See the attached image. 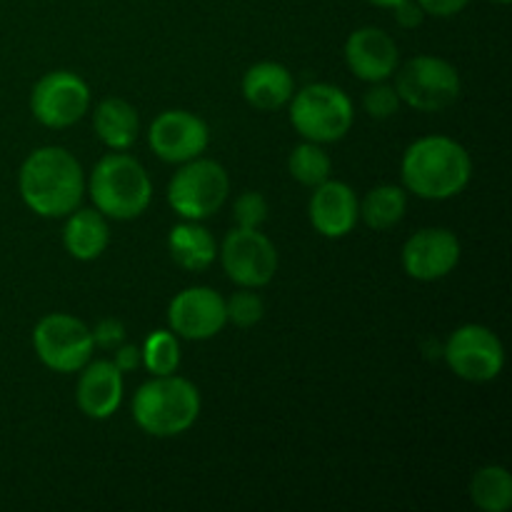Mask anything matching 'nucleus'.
Returning a JSON list of instances; mask_svg holds the SVG:
<instances>
[{"instance_id":"nucleus-26","label":"nucleus","mask_w":512,"mask_h":512,"mask_svg":"<svg viewBox=\"0 0 512 512\" xmlns=\"http://www.w3.org/2000/svg\"><path fill=\"white\" fill-rule=\"evenodd\" d=\"M225 315H228V320H233L238 328H253V325H258L265 315L263 298H260L258 293H253V288L240 290L233 298L225 300Z\"/></svg>"},{"instance_id":"nucleus-18","label":"nucleus","mask_w":512,"mask_h":512,"mask_svg":"<svg viewBox=\"0 0 512 512\" xmlns=\"http://www.w3.org/2000/svg\"><path fill=\"white\" fill-rule=\"evenodd\" d=\"M295 93V80L285 65L265 63L248 68L243 78V95L255 110H278L285 103H290Z\"/></svg>"},{"instance_id":"nucleus-24","label":"nucleus","mask_w":512,"mask_h":512,"mask_svg":"<svg viewBox=\"0 0 512 512\" xmlns=\"http://www.w3.org/2000/svg\"><path fill=\"white\" fill-rule=\"evenodd\" d=\"M288 168H290V175H293L300 185L318 188L320 183H325V180L330 178L333 163H330V155L325 153L318 143L305 140L303 145H298V148L290 153Z\"/></svg>"},{"instance_id":"nucleus-4","label":"nucleus","mask_w":512,"mask_h":512,"mask_svg":"<svg viewBox=\"0 0 512 512\" xmlns=\"http://www.w3.org/2000/svg\"><path fill=\"white\" fill-rule=\"evenodd\" d=\"M90 198L95 210L105 218L133 220L148 210L153 185L138 160L123 153H110L93 168Z\"/></svg>"},{"instance_id":"nucleus-2","label":"nucleus","mask_w":512,"mask_h":512,"mask_svg":"<svg viewBox=\"0 0 512 512\" xmlns=\"http://www.w3.org/2000/svg\"><path fill=\"white\" fill-rule=\"evenodd\" d=\"M473 178L468 150L445 135L420 138L403 155V183L423 200H448L463 193Z\"/></svg>"},{"instance_id":"nucleus-30","label":"nucleus","mask_w":512,"mask_h":512,"mask_svg":"<svg viewBox=\"0 0 512 512\" xmlns=\"http://www.w3.org/2000/svg\"><path fill=\"white\" fill-rule=\"evenodd\" d=\"M395 20H398L400 28H418L425 18V10L420 8L418 0H403L400 5H395Z\"/></svg>"},{"instance_id":"nucleus-28","label":"nucleus","mask_w":512,"mask_h":512,"mask_svg":"<svg viewBox=\"0 0 512 512\" xmlns=\"http://www.w3.org/2000/svg\"><path fill=\"white\" fill-rule=\"evenodd\" d=\"M363 105H365V113H368L370 118L388 120L400 110V98L398 93H395L393 85L378 83L365 93Z\"/></svg>"},{"instance_id":"nucleus-6","label":"nucleus","mask_w":512,"mask_h":512,"mask_svg":"<svg viewBox=\"0 0 512 512\" xmlns=\"http://www.w3.org/2000/svg\"><path fill=\"white\" fill-rule=\"evenodd\" d=\"M228 193L230 180L223 165L208 158H193L170 180L168 203L180 218L198 223L218 213Z\"/></svg>"},{"instance_id":"nucleus-5","label":"nucleus","mask_w":512,"mask_h":512,"mask_svg":"<svg viewBox=\"0 0 512 512\" xmlns=\"http://www.w3.org/2000/svg\"><path fill=\"white\" fill-rule=\"evenodd\" d=\"M290 100V123L310 143H335L353 128V103L338 85H305Z\"/></svg>"},{"instance_id":"nucleus-17","label":"nucleus","mask_w":512,"mask_h":512,"mask_svg":"<svg viewBox=\"0 0 512 512\" xmlns=\"http://www.w3.org/2000/svg\"><path fill=\"white\" fill-rule=\"evenodd\" d=\"M78 408L88 418L105 420L123 403V373L110 360H95L83 368L78 380Z\"/></svg>"},{"instance_id":"nucleus-11","label":"nucleus","mask_w":512,"mask_h":512,"mask_svg":"<svg viewBox=\"0 0 512 512\" xmlns=\"http://www.w3.org/2000/svg\"><path fill=\"white\" fill-rule=\"evenodd\" d=\"M90 108V88L70 70H53L35 83L30 110L45 128H70Z\"/></svg>"},{"instance_id":"nucleus-25","label":"nucleus","mask_w":512,"mask_h":512,"mask_svg":"<svg viewBox=\"0 0 512 512\" xmlns=\"http://www.w3.org/2000/svg\"><path fill=\"white\" fill-rule=\"evenodd\" d=\"M143 365L148 373L153 375H173L180 365V345L173 330H155L148 340H145L143 350Z\"/></svg>"},{"instance_id":"nucleus-7","label":"nucleus","mask_w":512,"mask_h":512,"mask_svg":"<svg viewBox=\"0 0 512 512\" xmlns=\"http://www.w3.org/2000/svg\"><path fill=\"white\" fill-rule=\"evenodd\" d=\"M460 75L448 60L435 55H418L408 60L395 80V93L400 103L420 113H440L460 98Z\"/></svg>"},{"instance_id":"nucleus-10","label":"nucleus","mask_w":512,"mask_h":512,"mask_svg":"<svg viewBox=\"0 0 512 512\" xmlns=\"http://www.w3.org/2000/svg\"><path fill=\"white\" fill-rule=\"evenodd\" d=\"M220 260L240 288H263L275 278L278 250L258 228H235L225 235Z\"/></svg>"},{"instance_id":"nucleus-3","label":"nucleus","mask_w":512,"mask_h":512,"mask_svg":"<svg viewBox=\"0 0 512 512\" xmlns=\"http://www.w3.org/2000/svg\"><path fill=\"white\" fill-rule=\"evenodd\" d=\"M200 415V393L178 375H153L133 398V418L153 438H175L193 428Z\"/></svg>"},{"instance_id":"nucleus-16","label":"nucleus","mask_w":512,"mask_h":512,"mask_svg":"<svg viewBox=\"0 0 512 512\" xmlns=\"http://www.w3.org/2000/svg\"><path fill=\"white\" fill-rule=\"evenodd\" d=\"M360 218V203L355 190L340 180H325L315 188L310 200V223L325 238H345L353 233Z\"/></svg>"},{"instance_id":"nucleus-33","label":"nucleus","mask_w":512,"mask_h":512,"mask_svg":"<svg viewBox=\"0 0 512 512\" xmlns=\"http://www.w3.org/2000/svg\"><path fill=\"white\" fill-rule=\"evenodd\" d=\"M373 5H380V8H395V5H400L403 0H370Z\"/></svg>"},{"instance_id":"nucleus-22","label":"nucleus","mask_w":512,"mask_h":512,"mask_svg":"<svg viewBox=\"0 0 512 512\" xmlns=\"http://www.w3.org/2000/svg\"><path fill=\"white\" fill-rule=\"evenodd\" d=\"M408 210V195L398 185H378L365 195L360 205V218L373 230H388L403 220Z\"/></svg>"},{"instance_id":"nucleus-14","label":"nucleus","mask_w":512,"mask_h":512,"mask_svg":"<svg viewBox=\"0 0 512 512\" xmlns=\"http://www.w3.org/2000/svg\"><path fill=\"white\" fill-rule=\"evenodd\" d=\"M460 263V240L445 228H423L403 248V268L410 278L433 283L453 273Z\"/></svg>"},{"instance_id":"nucleus-27","label":"nucleus","mask_w":512,"mask_h":512,"mask_svg":"<svg viewBox=\"0 0 512 512\" xmlns=\"http://www.w3.org/2000/svg\"><path fill=\"white\" fill-rule=\"evenodd\" d=\"M233 218L238 228H260L268 220V200L255 190L238 195L233 205Z\"/></svg>"},{"instance_id":"nucleus-8","label":"nucleus","mask_w":512,"mask_h":512,"mask_svg":"<svg viewBox=\"0 0 512 512\" xmlns=\"http://www.w3.org/2000/svg\"><path fill=\"white\" fill-rule=\"evenodd\" d=\"M40 363L55 373H78L93 355V333L83 320L65 313L45 315L33 330Z\"/></svg>"},{"instance_id":"nucleus-9","label":"nucleus","mask_w":512,"mask_h":512,"mask_svg":"<svg viewBox=\"0 0 512 512\" xmlns=\"http://www.w3.org/2000/svg\"><path fill=\"white\" fill-rule=\"evenodd\" d=\"M450 370L468 383H490L503 373L505 350L498 335L485 325H463L443 350Z\"/></svg>"},{"instance_id":"nucleus-31","label":"nucleus","mask_w":512,"mask_h":512,"mask_svg":"<svg viewBox=\"0 0 512 512\" xmlns=\"http://www.w3.org/2000/svg\"><path fill=\"white\" fill-rule=\"evenodd\" d=\"M420 8L430 15H438V18H450V15H458L470 0H418Z\"/></svg>"},{"instance_id":"nucleus-1","label":"nucleus","mask_w":512,"mask_h":512,"mask_svg":"<svg viewBox=\"0 0 512 512\" xmlns=\"http://www.w3.org/2000/svg\"><path fill=\"white\" fill-rule=\"evenodd\" d=\"M20 195L40 218H65L85 193L83 168L73 153L58 145L33 150L20 168Z\"/></svg>"},{"instance_id":"nucleus-12","label":"nucleus","mask_w":512,"mask_h":512,"mask_svg":"<svg viewBox=\"0 0 512 512\" xmlns=\"http://www.w3.org/2000/svg\"><path fill=\"white\" fill-rule=\"evenodd\" d=\"M148 140L160 160L183 165L205 153L210 143V130L205 120L188 110H165L150 125Z\"/></svg>"},{"instance_id":"nucleus-21","label":"nucleus","mask_w":512,"mask_h":512,"mask_svg":"<svg viewBox=\"0 0 512 512\" xmlns=\"http://www.w3.org/2000/svg\"><path fill=\"white\" fill-rule=\"evenodd\" d=\"M168 250L175 265H180L183 270H193V273L213 265L215 255H218L215 238L195 220L180 223L170 230Z\"/></svg>"},{"instance_id":"nucleus-34","label":"nucleus","mask_w":512,"mask_h":512,"mask_svg":"<svg viewBox=\"0 0 512 512\" xmlns=\"http://www.w3.org/2000/svg\"><path fill=\"white\" fill-rule=\"evenodd\" d=\"M493 3H500V5H508L510 0H493Z\"/></svg>"},{"instance_id":"nucleus-32","label":"nucleus","mask_w":512,"mask_h":512,"mask_svg":"<svg viewBox=\"0 0 512 512\" xmlns=\"http://www.w3.org/2000/svg\"><path fill=\"white\" fill-rule=\"evenodd\" d=\"M113 363L120 373H130V370H135L143 363V355H140V348H135V345H120V348H115Z\"/></svg>"},{"instance_id":"nucleus-29","label":"nucleus","mask_w":512,"mask_h":512,"mask_svg":"<svg viewBox=\"0 0 512 512\" xmlns=\"http://www.w3.org/2000/svg\"><path fill=\"white\" fill-rule=\"evenodd\" d=\"M90 333H93V345L103 350H115L125 343V325L118 318H103Z\"/></svg>"},{"instance_id":"nucleus-23","label":"nucleus","mask_w":512,"mask_h":512,"mask_svg":"<svg viewBox=\"0 0 512 512\" xmlns=\"http://www.w3.org/2000/svg\"><path fill=\"white\" fill-rule=\"evenodd\" d=\"M470 498L485 512H505L512 505V478L503 465H485L470 480Z\"/></svg>"},{"instance_id":"nucleus-13","label":"nucleus","mask_w":512,"mask_h":512,"mask_svg":"<svg viewBox=\"0 0 512 512\" xmlns=\"http://www.w3.org/2000/svg\"><path fill=\"white\" fill-rule=\"evenodd\" d=\"M168 323L185 340H208L228 323L223 295L213 288H185L168 308Z\"/></svg>"},{"instance_id":"nucleus-20","label":"nucleus","mask_w":512,"mask_h":512,"mask_svg":"<svg viewBox=\"0 0 512 512\" xmlns=\"http://www.w3.org/2000/svg\"><path fill=\"white\" fill-rule=\"evenodd\" d=\"M95 133L110 150H125L135 143L140 133L138 110L123 98H105L95 108Z\"/></svg>"},{"instance_id":"nucleus-15","label":"nucleus","mask_w":512,"mask_h":512,"mask_svg":"<svg viewBox=\"0 0 512 512\" xmlns=\"http://www.w3.org/2000/svg\"><path fill=\"white\" fill-rule=\"evenodd\" d=\"M345 63L368 83H383L398 70V45L385 30L360 28L345 40Z\"/></svg>"},{"instance_id":"nucleus-19","label":"nucleus","mask_w":512,"mask_h":512,"mask_svg":"<svg viewBox=\"0 0 512 512\" xmlns=\"http://www.w3.org/2000/svg\"><path fill=\"white\" fill-rule=\"evenodd\" d=\"M110 243L108 220L100 210H78L68 218L63 245L75 260H95Z\"/></svg>"}]
</instances>
